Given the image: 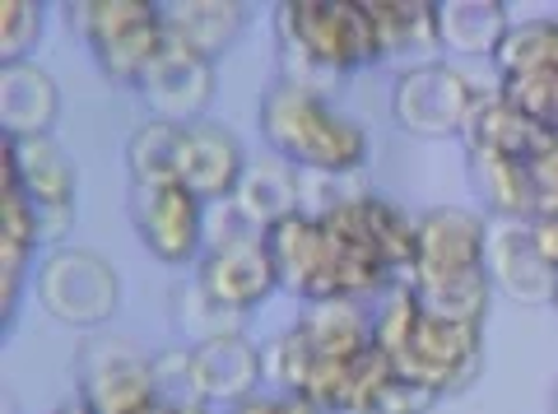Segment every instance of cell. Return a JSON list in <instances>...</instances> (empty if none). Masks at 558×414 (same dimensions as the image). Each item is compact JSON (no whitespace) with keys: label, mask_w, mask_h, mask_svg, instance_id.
<instances>
[{"label":"cell","mask_w":558,"mask_h":414,"mask_svg":"<svg viewBox=\"0 0 558 414\" xmlns=\"http://www.w3.org/2000/svg\"><path fill=\"white\" fill-rule=\"evenodd\" d=\"M484 252H488V215L461 210V205H433V210L418 215L414 266L405 280L414 284L428 313L484 326L498 299Z\"/></svg>","instance_id":"6da1fadb"},{"label":"cell","mask_w":558,"mask_h":414,"mask_svg":"<svg viewBox=\"0 0 558 414\" xmlns=\"http://www.w3.org/2000/svg\"><path fill=\"white\" fill-rule=\"evenodd\" d=\"M270 24L279 80L326 94L330 84L381 65L368 0H284V5H275Z\"/></svg>","instance_id":"7a4b0ae2"},{"label":"cell","mask_w":558,"mask_h":414,"mask_svg":"<svg viewBox=\"0 0 558 414\" xmlns=\"http://www.w3.org/2000/svg\"><path fill=\"white\" fill-rule=\"evenodd\" d=\"M256 126L275 159L293 163L299 172H317V178H354L373 154L368 131L354 117L340 112L322 89L293 80H275L260 94Z\"/></svg>","instance_id":"3957f363"},{"label":"cell","mask_w":558,"mask_h":414,"mask_svg":"<svg viewBox=\"0 0 558 414\" xmlns=\"http://www.w3.org/2000/svg\"><path fill=\"white\" fill-rule=\"evenodd\" d=\"M270 238L279 293L299 299L303 307L330 303V299H359L373 303L381 289L396 284V275L377 261L373 252L354 247L344 233H336L322 215H299L279 223Z\"/></svg>","instance_id":"277c9868"},{"label":"cell","mask_w":558,"mask_h":414,"mask_svg":"<svg viewBox=\"0 0 558 414\" xmlns=\"http://www.w3.org/2000/svg\"><path fill=\"white\" fill-rule=\"evenodd\" d=\"M65 20L89 47L98 75L121 89H140V80L168 47L163 5H149V0H80V5H65Z\"/></svg>","instance_id":"5b68a950"},{"label":"cell","mask_w":558,"mask_h":414,"mask_svg":"<svg viewBox=\"0 0 558 414\" xmlns=\"http://www.w3.org/2000/svg\"><path fill=\"white\" fill-rule=\"evenodd\" d=\"M33 293H38L43 313L51 321L70 326V331H108V321L121 307V275L108 256L94 247H51L43 252L38 270H33Z\"/></svg>","instance_id":"8992f818"},{"label":"cell","mask_w":558,"mask_h":414,"mask_svg":"<svg viewBox=\"0 0 558 414\" xmlns=\"http://www.w3.org/2000/svg\"><path fill=\"white\" fill-rule=\"evenodd\" d=\"M484 94H488L484 84L465 65H451L447 57L428 65H410V71H396L391 80V122L405 135H418V141H447V135L461 141V131L475 117Z\"/></svg>","instance_id":"52a82bcc"},{"label":"cell","mask_w":558,"mask_h":414,"mask_svg":"<svg viewBox=\"0 0 558 414\" xmlns=\"http://www.w3.org/2000/svg\"><path fill=\"white\" fill-rule=\"evenodd\" d=\"M391 364H396L400 377L428 387L438 401L461 395V391L475 387L480 373H484V326H470V321L428 313L424 307L414 336L400 344Z\"/></svg>","instance_id":"ba28073f"},{"label":"cell","mask_w":558,"mask_h":414,"mask_svg":"<svg viewBox=\"0 0 558 414\" xmlns=\"http://www.w3.org/2000/svg\"><path fill=\"white\" fill-rule=\"evenodd\" d=\"M80 395L94 414H149L163 405L154 354L117 331H98L80 350Z\"/></svg>","instance_id":"9c48e42d"},{"label":"cell","mask_w":558,"mask_h":414,"mask_svg":"<svg viewBox=\"0 0 558 414\" xmlns=\"http://www.w3.org/2000/svg\"><path fill=\"white\" fill-rule=\"evenodd\" d=\"M131 229L154 261L186 270V266H201L205 256L209 215H205V200L191 196L182 182L131 186Z\"/></svg>","instance_id":"30bf717a"},{"label":"cell","mask_w":558,"mask_h":414,"mask_svg":"<svg viewBox=\"0 0 558 414\" xmlns=\"http://www.w3.org/2000/svg\"><path fill=\"white\" fill-rule=\"evenodd\" d=\"M0 172H10V178L24 186L28 200L38 205V215H43L47 243L61 247V238L70 233L75 210H80L75 159H70L51 135H38V141H5L0 145Z\"/></svg>","instance_id":"8fae6325"},{"label":"cell","mask_w":558,"mask_h":414,"mask_svg":"<svg viewBox=\"0 0 558 414\" xmlns=\"http://www.w3.org/2000/svg\"><path fill=\"white\" fill-rule=\"evenodd\" d=\"M196 280L215 303H223L238 317L260 313L275 293H279V270H275V252L266 233H242L229 243L205 247Z\"/></svg>","instance_id":"7c38bea8"},{"label":"cell","mask_w":558,"mask_h":414,"mask_svg":"<svg viewBox=\"0 0 558 414\" xmlns=\"http://www.w3.org/2000/svg\"><path fill=\"white\" fill-rule=\"evenodd\" d=\"M330 229L344 233L354 247L373 252L396 280H405L414 266V243H418V215H405L396 200L368 192V186H349V192L322 215Z\"/></svg>","instance_id":"4fadbf2b"},{"label":"cell","mask_w":558,"mask_h":414,"mask_svg":"<svg viewBox=\"0 0 558 414\" xmlns=\"http://www.w3.org/2000/svg\"><path fill=\"white\" fill-rule=\"evenodd\" d=\"M219 89V75H215V61L186 51L182 42L163 47V57L149 65V75L140 80V98L154 122H172V126H191V122H205L209 102H215Z\"/></svg>","instance_id":"5bb4252c"},{"label":"cell","mask_w":558,"mask_h":414,"mask_svg":"<svg viewBox=\"0 0 558 414\" xmlns=\"http://www.w3.org/2000/svg\"><path fill=\"white\" fill-rule=\"evenodd\" d=\"M247 149H242L238 131L223 122H191L182 126L178 149V182L205 205H229L238 196L242 178H247Z\"/></svg>","instance_id":"9a60e30c"},{"label":"cell","mask_w":558,"mask_h":414,"mask_svg":"<svg viewBox=\"0 0 558 414\" xmlns=\"http://www.w3.org/2000/svg\"><path fill=\"white\" fill-rule=\"evenodd\" d=\"M484 266L502 299L526 303V307H554L558 270L539 256L535 238H531V219H488Z\"/></svg>","instance_id":"2e32d148"},{"label":"cell","mask_w":558,"mask_h":414,"mask_svg":"<svg viewBox=\"0 0 558 414\" xmlns=\"http://www.w3.org/2000/svg\"><path fill=\"white\" fill-rule=\"evenodd\" d=\"M47 243L43 233V215L38 205L28 200V192L20 182L0 178V321L5 331L20 317V303H24V289L38 270V247Z\"/></svg>","instance_id":"e0dca14e"},{"label":"cell","mask_w":558,"mask_h":414,"mask_svg":"<svg viewBox=\"0 0 558 414\" xmlns=\"http://www.w3.org/2000/svg\"><path fill=\"white\" fill-rule=\"evenodd\" d=\"M266 387V358L247 336H223L191 344V391L209 410H229Z\"/></svg>","instance_id":"ac0fdd59"},{"label":"cell","mask_w":558,"mask_h":414,"mask_svg":"<svg viewBox=\"0 0 558 414\" xmlns=\"http://www.w3.org/2000/svg\"><path fill=\"white\" fill-rule=\"evenodd\" d=\"M61 117V84L47 65L20 61L0 65V135L5 141H38L51 135Z\"/></svg>","instance_id":"d6986e66"},{"label":"cell","mask_w":558,"mask_h":414,"mask_svg":"<svg viewBox=\"0 0 558 414\" xmlns=\"http://www.w3.org/2000/svg\"><path fill=\"white\" fill-rule=\"evenodd\" d=\"M373 28H377V51L381 61H405L410 65H428L442 61V42H438V10L424 0H368Z\"/></svg>","instance_id":"ffe728a7"},{"label":"cell","mask_w":558,"mask_h":414,"mask_svg":"<svg viewBox=\"0 0 558 414\" xmlns=\"http://www.w3.org/2000/svg\"><path fill=\"white\" fill-rule=\"evenodd\" d=\"M438 10V42L442 57L451 61H494L498 42L508 38V28L517 24L508 5L498 0H442Z\"/></svg>","instance_id":"44dd1931"},{"label":"cell","mask_w":558,"mask_h":414,"mask_svg":"<svg viewBox=\"0 0 558 414\" xmlns=\"http://www.w3.org/2000/svg\"><path fill=\"white\" fill-rule=\"evenodd\" d=\"M233 210L256 233H275L279 223L303 215V172L284 159H275V154L266 163H247V178H242L233 196Z\"/></svg>","instance_id":"7402d4cb"},{"label":"cell","mask_w":558,"mask_h":414,"mask_svg":"<svg viewBox=\"0 0 558 414\" xmlns=\"http://www.w3.org/2000/svg\"><path fill=\"white\" fill-rule=\"evenodd\" d=\"M545 135H549L545 126L531 122L512 98H502L494 84H488L475 117H470L465 131H461V145H465V154H498V159H526L531 163V154L539 149Z\"/></svg>","instance_id":"603a6c76"},{"label":"cell","mask_w":558,"mask_h":414,"mask_svg":"<svg viewBox=\"0 0 558 414\" xmlns=\"http://www.w3.org/2000/svg\"><path fill=\"white\" fill-rule=\"evenodd\" d=\"M163 20L172 42L219 65L223 51L247 33L252 10L238 5V0H182V5H163Z\"/></svg>","instance_id":"cb8c5ba5"},{"label":"cell","mask_w":558,"mask_h":414,"mask_svg":"<svg viewBox=\"0 0 558 414\" xmlns=\"http://www.w3.org/2000/svg\"><path fill=\"white\" fill-rule=\"evenodd\" d=\"M299 326L312 340L317 368L322 364H349V358L373 350V303H359V299L312 303V307H303Z\"/></svg>","instance_id":"d4e9b609"},{"label":"cell","mask_w":558,"mask_h":414,"mask_svg":"<svg viewBox=\"0 0 558 414\" xmlns=\"http://www.w3.org/2000/svg\"><path fill=\"white\" fill-rule=\"evenodd\" d=\"M470 186L480 196V215L488 219H535V178L526 159H498V154H465Z\"/></svg>","instance_id":"484cf974"},{"label":"cell","mask_w":558,"mask_h":414,"mask_svg":"<svg viewBox=\"0 0 558 414\" xmlns=\"http://www.w3.org/2000/svg\"><path fill=\"white\" fill-rule=\"evenodd\" d=\"M494 84H521V80H545L558 75V20H517L508 38L498 42L494 61Z\"/></svg>","instance_id":"4316f807"},{"label":"cell","mask_w":558,"mask_h":414,"mask_svg":"<svg viewBox=\"0 0 558 414\" xmlns=\"http://www.w3.org/2000/svg\"><path fill=\"white\" fill-rule=\"evenodd\" d=\"M178 149H182V126L172 122H140L126 141V172L131 186H163L178 182Z\"/></svg>","instance_id":"83f0119b"},{"label":"cell","mask_w":558,"mask_h":414,"mask_svg":"<svg viewBox=\"0 0 558 414\" xmlns=\"http://www.w3.org/2000/svg\"><path fill=\"white\" fill-rule=\"evenodd\" d=\"M168 313H172V326L186 336V344H205V340H223V336H242V321L229 313L223 303H215L209 293L201 289V280L191 275L186 284H178L168 293Z\"/></svg>","instance_id":"f1b7e54d"},{"label":"cell","mask_w":558,"mask_h":414,"mask_svg":"<svg viewBox=\"0 0 558 414\" xmlns=\"http://www.w3.org/2000/svg\"><path fill=\"white\" fill-rule=\"evenodd\" d=\"M260 358H266V382L275 395H307L312 377H317V354L299 321H289L284 331L260 344Z\"/></svg>","instance_id":"f546056e"},{"label":"cell","mask_w":558,"mask_h":414,"mask_svg":"<svg viewBox=\"0 0 558 414\" xmlns=\"http://www.w3.org/2000/svg\"><path fill=\"white\" fill-rule=\"evenodd\" d=\"M43 24H47L43 5H33V0H5L0 5V65L38 61Z\"/></svg>","instance_id":"4dcf8cb0"},{"label":"cell","mask_w":558,"mask_h":414,"mask_svg":"<svg viewBox=\"0 0 558 414\" xmlns=\"http://www.w3.org/2000/svg\"><path fill=\"white\" fill-rule=\"evenodd\" d=\"M433 405H438V395H433L428 387H418L410 382V377H391L387 387H381V395L368 405V410H359V414H433Z\"/></svg>","instance_id":"1f68e13d"},{"label":"cell","mask_w":558,"mask_h":414,"mask_svg":"<svg viewBox=\"0 0 558 414\" xmlns=\"http://www.w3.org/2000/svg\"><path fill=\"white\" fill-rule=\"evenodd\" d=\"M531 178H535V192H539L535 215L558 219V131H549L545 141H539V149L531 154Z\"/></svg>","instance_id":"d6a6232c"},{"label":"cell","mask_w":558,"mask_h":414,"mask_svg":"<svg viewBox=\"0 0 558 414\" xmlns=\"http://www.w3.org/2000/svg\"><path fill=\"white\" fill-rule=\"evenodd\" d=\"M531 238H535V247H539V256L558 270V219L554 215H535L531 219Z\"/></svg>","instance_id":"836d02e7"},{"label":"cell","mask_w":558,"mask_h":414,"mask_svg":"<svg viewBox=\"0 0 558 414\" xmlns=\"http://www.w3.org/2000/svg\"><path fill=\"white\" fill-rule=\"evenodd\" d=\"M219 414H275V391H256V395H247V401H238V405L219 410Z\"/></svg>","instance_id":"e575fe53"},{"label":"cell","mask_w":558,"mask_h":414,"mask_svg":"<svg viewBox=\"0 0 558 414\" xmlns=\"http://www.w3.org/2000/svg\"><path fill=\"white\" fill-rule=\"evenodd\" d=\"M275 414H326L312 395H275Z\"/></svg>","instance_id":"d590c367"},{"label":"cell","mask_w":558,"mask_h":414,"mask_svg":"<svg viewBox=\"0 0 558 414\" xmlns=\"http://www.w3.org/2000/svg\"><path fill=\"white\" fill-rule=\"evenodd\" d=\"M47 414H94V410H89V405H84V395L75 391V395H70V401H61L57 410H47Z\"/></svg>","instance_id":"8d00e7d4"},{"label":"cell","mask_w":558,"mask_h":414,"mask_svg":"<svg viewBox=\"0 0 558 414\" xmlns=\"http://www.w3.org/2000/svg\"><path fill=\"white\" fill-rule=\"evenodd\" d=\"M549 414H558V387H554V395H549Z\"/></svg>","instance_id":"74e56055"},{"label":"cell","mask_w":558,"mask_h":414,"mask_svg":"<svg viewBox=\"0 0 558 414\" xmlns=\"http://www.w3.org/2000/svg\"><path fill=\"white\" fill-rule=\"evenodd\" d=\"M5 414H20V405H14V401H5Z\"/></svg>","instance_id":"f35d334b"},{"label":"cell","mask_w":558,"mask_h":414,"mask_svg":"<svg viewBox=\"0 0 558 414\" xmlns=\"http://www.w3.org/2000/svg\"><path fill=\"white\" fill-rule=\"evenodd\" d=\"M554 313H558V299H554Z\"/></svg>","instance_id":"ab89813d"}]
</instances>
